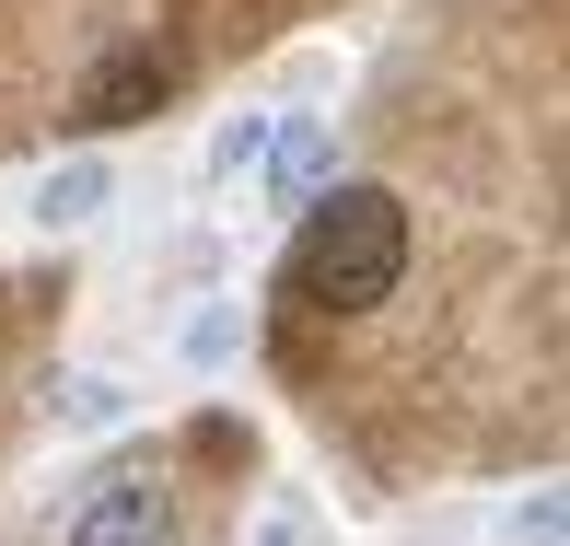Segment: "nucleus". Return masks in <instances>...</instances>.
I'll use <instances>...</instances> for the list:
<instances>
[{
  "instance_id": "20e7f679",
  "label": "nucleus",
  "mask_w": 570,
  "mask_h": 546,
  "mask_svg": "<svg viewBox=\"0 0 570 546\" xmlns=\"http://www.w3.org/2000/svg\"><path fill=\"white\" fill-rule=\"evenodd\" d=\"M256 163H268L279 210H303V198H315V187H338V163H326V128H315V117H292V128H279L268 151H256Z\"/></svg>"
},
{
  "instance_id": "f257e3e1",
  "label": "nucleus",
  "mask_w": 570,
  "mask_h": 546,
  "mask_svg": "<svg viewBox=\"0 0 570 546\" xmlns=\"http://www.w3.org/2000/svg\"><path fill=\"white\" fill-rule=\"evenodd\" d=\"M407 279V198L396 187H315L292 245V291L315 315H373Z\"/></svg>"
},
{
  "instance_id": "f03ea898",
  "label": "nucleus",
  "mask_w": 570,
  "mask_h": 546,
  "mask_svg": "<svg viewBox=\"0 0 570 546\" xmlns=\"http://www.w3.org/2000/svg\"><path fill=\"white\" fill-rule=\"evenodd\" d=\"M59 546H175V488H164V465H106V477L82 488V512H70Z\"/></svg>"
},
{
  "instance_id": "7ed1b4c3",
  "label": "nucleus",
  "mask_w": 570,
  "mask_h": 546,
  "mask_svg": "<svg viewBox=\"0 0 570 546\" xmlns=\"http://www.w3.org/2000/svg\"><path fill=\"white\" fill-rule=\"evenodd\" d=\"M175 93V59H151V47H117L106 70L82 82V128H128V117H151Z\"/></svg>"
},
{
  "instance_id": "39448f33",
  "label": "nucleus",
  "mask_w": 570,
  "mask_h": 546,
  "mask_svg": "<svg viewBox=\"0 0 570 546\" xmlns=\"http://www.w3.org/2000/svg\"><path fill=\"white\" fill-rule=\"evenodd\" d=\"M94 198H106V163H70V175H47L36 221H94Z\"/></svg>"
}]
</instances>
